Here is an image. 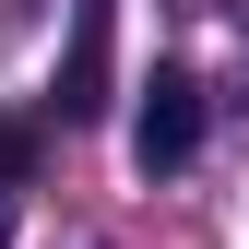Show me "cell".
Returning <instances> with one entry per match:
<instances>
[{
  "mask_svg": "<svg viewBox=\"0 0 249 249\" xmlns=\"http://www.w3.org/2000/svg\"><path fill=\"white\" fill-rule=\"evenodd\" d=\"M190 154H202V83L166 59V71L142 83V107H131V166L142 178H178Z\"/></svg>",
  "mask_w": 249,
  "mask_h": 249,
  "instance_id": "obj_1",
  "label": "cell"
},
{
  "mask_svg": "<svg viewBox=\"0 0 249 249\" xmlns=\"http://www.w3.org/2000/svg\"><path fill=\"white\" fill-rule=\"evenodd\" d=\"M107 36H119V12L83 0V12H71V59H59V83H48V119H59V131L107 119Z\"/></svg>",
  "mask_w": 249,
  "mask_h": 249,
  "instance_id": "obj_2",
  "label": "cell"
},
{
  "mask_svg": "<svg viewBox=\"0 0 249 249\" xmlns=\"http://www.w3.org/2000/svg\"><path fill=\"white\" fill-rule=\"evenodd\" d=\"M36 166V131H24V119H0V178H24Z\"/></svg>",
  "mask_w": 249,
  "mask_h": 249,
  "instance_id": "obj_3",
  "label": "cell"
},
{
  "mask_svg": "<svg viewBox=\"0 0 249 249\" xmlns=\"http://www.w3.org/2000/svg\"><path fill=\"white\" fill-rule=\"evenodd\" d=\"M0 249H12V202H0Z\"/></svg>",
  "mask_w": 249,
  "mask_h": 249,
  "instance_id": "obj_4",
  "label": "cell"
}]
</instances>
